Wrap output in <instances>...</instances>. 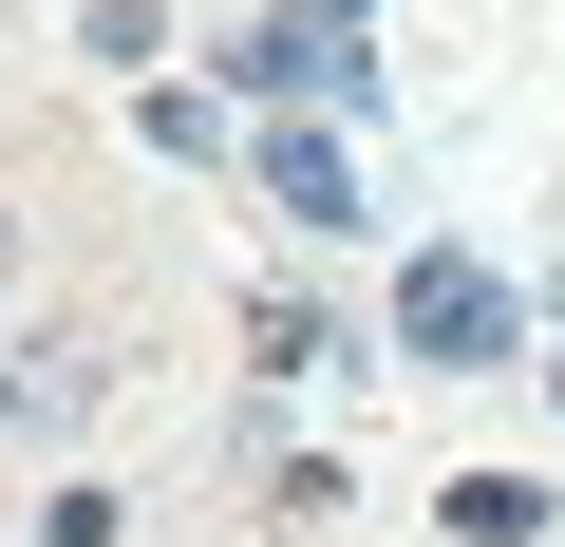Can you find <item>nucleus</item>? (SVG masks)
<instances>
[{"label": "nucleus", "instance_id": "nucleus-3", "mask_svg": "<svg viewBox=\"0 0 565 547\" xmlns=\"http://www.w3.org/2000/svg\"><path fill=\"white\" fill-rule=\"evenodd\" d=\"M264 189L302 208V227H359V170H340V133H264Z\"/></svg>", "mask_w": 565, "mask_h": 547}, {"label": "nucleus", "instance_id": "nucleus-1", "mask_svg": "<svg viewBox=\"0 0 565 547\" xmlns=\"http://www.w3.org/2000/svg\"><path fill=\"white\" fill-rule=\"evenodd\" d=\"M509 340H527V303L490 284V245H415V264H396V359L471 378V359H509Z\"/></svg>", "mask_w": 565, "mask_h": 547}, {"label": "nucleus", "instance_id": "nucleus-5", "mask_svg": "<svg viewBox=\"0 0 565 547\" xmlns=\"http://www.w3.org/2000/svg\"><path fill=\"white\" fill-rule=\"evenodd\" d=\"M95 397V359H0V415H76Z\"/></svg>", "mask_w": 565, "mask_h": 547}, {"label": "nucleus", "instance_id": "nucleus-4", "mask_svg": "<svg viewBox=\"0 0 565 547\" xmlns=\"http://www.w3.org/2000/svg\"><path fill=\"white\" fill-rule=\"evenodd\" d=\"M434 528H452V547H527V528H546V491H527V472H452V509H434Z\"/></svg>", "mask_w": 565, "mask_h": 547}, {"label": "nucleus", "instance_id": "nucleus-2", "mask_svg": "<svg viewBox=\"0 0 565 547\" xmlns=\"http://www.w3.org/2000/svg\"><path fill=\"white\" fill-rule=\"evenodd\" d=\"M359 20H377V0H282V20L245 39V95H340L359 114Z\"/></svg>", "mask_w": 565, "mask_h": 547}]
</instances>
